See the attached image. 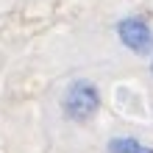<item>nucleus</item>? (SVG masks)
<instances>
[{
	"label": "nucleus",
	"mask_w": 153,
	"mask_h": 153,
	"mask_svg": "<svg viewBox=\"0 0 153 153\" xmlns=\"http://www.w3.org/2000/svg\"><path fill=\"white\" fill-rule=\"evenodd\" d=\"M106 150L109 153H153L150 145L134 139V137H111L106 142Z\"/></svg>",
	"instance_id": "7ed1b4c3"
},
{
	"label": "nucleus",
	"mask_w": 153,
	"mask_h": 153,
	"mask_svg": "<svg viewBox=\"0 0 153 153\" xmlns=\"http://www.w3.org/2000/svg\"><path fill=\"white\" fill-rule=\"evenodd\" d=\"M61 111L73 123H89L100 111V89L89 78L70 81L64 95H61Z\"/></svg>",
	"instance_id": "f257e3e1"
},
{
	"label": "nucleus",
	"mask_w": 153,
	"mask_h": 153,
	"mask_svg": "<svg viewBox=\"0 0 153 153\" xmlns=\"http://www.w3.org/2000/svg\"><path fill=\"white\" fill-rule=\"evenodd\" d=\"M150 75H153V61H150Z\"/></svg>",
	"instance_id": "20e7f679"
},
{
	"label": "nucleus",
	"mask_w": 153,
	"mask_h": 153,
	"mask_svg": "<svg viewBox=\"0 0 153 153\" xmlns=\"http://www.w3.org/2000/svg\"><path fill=\"white\" fill-rule=\"evenodd\" d=\"M117 39L123 42L125 50H131L134 56H150L153 53V22L142 14H131L123 17L114 25Z\"/></svg>",
	"instance_id": "f03ea898"
}]
</instances>
